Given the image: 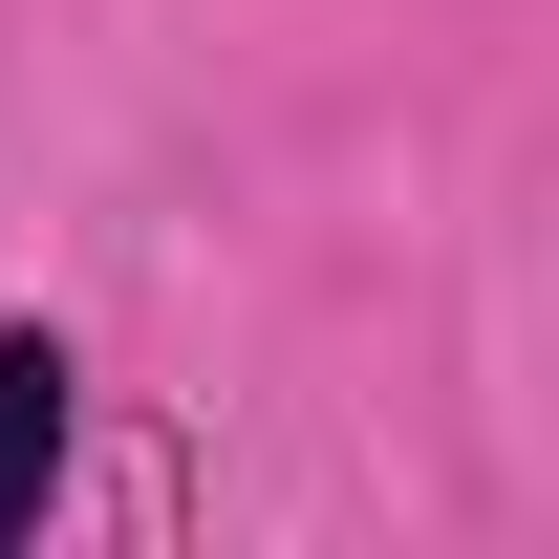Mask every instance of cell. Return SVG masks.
Returning <instances> with one entry per match:
<instances>
[{
  "label": "cell",
  "instance_id": "obj_1",
  "mask_svg": "<svg viewBox=\"0 0 559 559\" xmlns=\"http://www.w3.org/2000/svg\"><path fill=\"white\" fill-rule=\"evenodd\" d=\"M66 388H86V366L44 345V323H0V538L66 495Z\"/></svg>",
  "mask_w": 559,
  "mask_h": 559
}]
</instances>
